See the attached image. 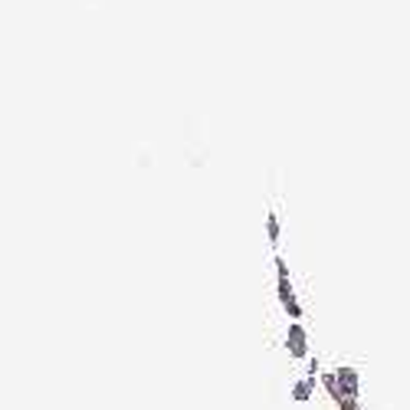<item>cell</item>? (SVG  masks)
<instances>
[{
	"instance_id": "6da1fadb",
	"label": "cell",
	"mask_w": 410,
	"mask_h": 410,
	"mask_svg": "<svg viewBox=\"0 0 410 410\" xmlns=\"http://www.w3.org/2000/svg\"><path fill=\"white\" fill-rule=\"evenodd\" d=\"M276 269H279V299H283L285 312L292 315V319H299V315H302V309H299V302H295L292 285H289V276H285V263H283V259H276Z\"/></svg>"
},
{
	"instance_id": "7a4b0ae2",
	"label": "cell",
	"mask_w": 410,
	"mask_h": 410,
	"mask_svg": "<svg viewBox=\"0 0 410 410\" xmlns=\"http://www.w3.org/2000/svg\"><path fill=\"white\" fill-rule=\"evenodd\" d=\"M335 377H338V387H341V394H345V401H355L358 404V391H361V384H358V371H355V368H338V371H335Z\"/></svg>"
},
{
	"instance_id": "3957f363",
	"label": "cell",
	"mask_w": 410,
	"mask_h": 410,
	"mask_svg": "<svg viewBox=\"0 0 410 410\" xmlns=\"http://www.w3.org/2000/svg\"><path fill=\"white\" fill-rule=\"evenodd\" d=\"M285 348H289V355H292V358H305V355H309V341H305V329H302V325H292V329L285 331Z\"/></svg>"
},
{
	"instance_id": "277c9868",
	"label": "cell",
	"mask_w": 410,
	"mask_h": 410,
	"mask_svg": "<svg viewBox=\"0 0 410 410\" xmlns=\"http://www.w3.org/2000/svg\"><path fill=\"white\" fill-rule=\"evenodd\" d=\"M312 387H315V375H309L305 377L302 384H295V391H292V401H309V397H312Z\"/></svg>"
},
{
	"instance_id": "5b68a950",
	"label": "cell",
	"mask_w": 410,
	"mask_h": 410,
	"mask_svg": "<svg viewBox=\"0 0 410 410\" xmlns=\"http://www.w3.org/2000/svg\"><path fill=\"white\" fill-rule=\"evenodd\" d=\"M269 237H273V240L279 237V223H276V217H269Z\"/></svg>"
}]
</instances>
